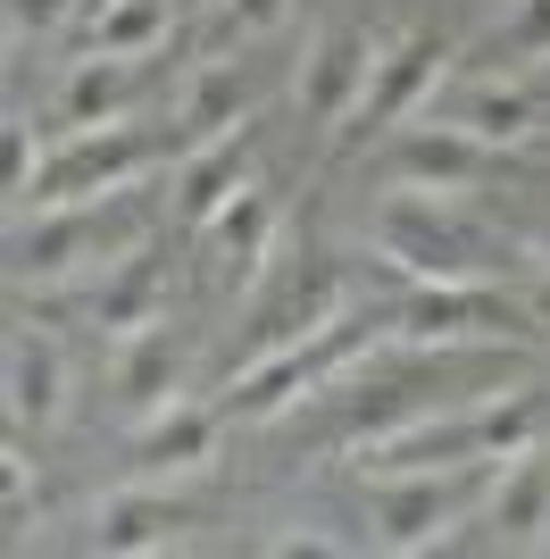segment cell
<instances>
[{"label": "cell", "instance_id": "6da1fadb", "mask_svg": "<svg viewBox=\"0 0 550 559\" xmlns=\"http://www.w3.org/2000/svg\"><path fill=\"white\" fill-rule=\"evenodd\" d=\"M134 242H142V210L125 192L75 201V210H34V226H17V242H9V276L17 284H68L75 267H117Z\"/></svg>", "mask_w": 550, "mask_h": 559}, {"label": "cell", "instance_id": "7a4b0ae2", "mask_svg": "<svg viewBox=\"0 0 550 559\" xmlns=\"http://www.w3.org/2000/svg\"><path fill=\"white\" fill-rule=\"evenodd\" d=\"M483 251H492V242H483L467 217L426 201V192H409V185L392 192L384 217H375V259L409 284H476Z\"/></svg>", "mask_w": 550, "mask_h": 559}, {"label": "cell", "instance_id": "3957f363", "mask_svg": "<svg viewBox=\"0 0 550 559\" xmlns=\"http://www.w3.org/2000/svg\"><path fill=\"white\" fill-rule=\"evenodd\" d=\"M151 159H159V142L142 134V126H125V117L84 126V134H68V142L43 159V176H34V201H25V210H75V201H109V192H125Z\"/></svg>", "mask_w": 550, "mask_h": 559}, {"label": "cell", "instance_id": "277c9868", "mask_svg": "<svg viewBox=\"0 0 550 559\" xmlns=\"http://www.w3.org/2000/svg\"><path fill=\"white\" fill-rule=\"evenodd\" d=\"M359 350H367V326H350V318H334L325 334H309V343H292V350H267V359H251V368L234 376L226 418H275V409H292L300 393L334 384Z\"/></svg>", "mask_w": 550, "mask_h": 559}, {"label": "cell", "instance_id": "5b68a950", "mask_svg": "<svg viewBox=\"0 0 550 559\" xmlns=\"http://www.w3.org/2000/svg\"><path fill=\"white\" fill-rule=\"evenodd\" d=\"M483 467H417V476H375L367 510H375V543L384 551H426L467 518Z\"/></svg>", "mask_w": 550, "mask_h": 559}, {"label": "cell", "instance_id": "8992f818", "mask_svg": "<svg viewBox=\"0 0 550 559\" xmlns=\"http://www.w3.org/2000/svg\"><path fill=\"white\" fill-rule=\"evenodd\" d=\"M442 68H451V43L442 34H400V43L375 59V75H367V100L343 117V134L350 142H375V134H392V126H409L417 109H426V93L442 84Z\"/></svg>", "mask_w": 550, "mask_h": 559}, {"label": "cell", "instance_id": "52a82bcc", "mask_svg": "<svg viewBox=\"0 0 550 559\" xmlns=\"http://www.w3.org/2000/svg\"><path fill=\"white\" fill-rule=\"evenodd\" d=\"M392 326L409 334V343H458V334H526L534 309L526 301H492V293H476V284H409V301L392 309Z\"/></svg>", "mask_w": 550, "mask_h": 559}, {"label": "cell", "instance_id": "ba28073f", "mask_svg": "<svg viewBox=\"0 0 550 559\" xmlns=\"http://www.w3.org/2000/svg\"><path fill=\"white\" fill-rule=\"evenodd\" d=\"M384 50L367 43L359 25H325L309 59H300V117H318V126H343L350 109L367 100V75H375Z\"/></svg>", "mask_w": 550, "mask_h": 559}, {"label": "cell", "instance_id": "9c48e42d", "mask_svg": "<svg viewBox=\"0 0 550 559\" xmlns=\"http://www.w3.org/2000/svg\"><path fill=\"white\" fill-rule=\"evenodd\" d=\"M350 309V276L334 267V259H309L284 293H275L267 309H259V326H251V359H267V350H292V343H309V334H325L334 318ZM242 359V368H251Z\"/></svg>", "mask_w": 550, "mask_h": 559}, {"label": "cell", "instance_id": "30bf717a", "mask_svg": "<svg viewBox=\"0 0 550 559\" xmlns=\"http://www.w3.org/2000/svg\"><path fill=\"white\" fill-rule=\"evenodd\" d=\"M483 167H492V142L458 134V126H409L384 151V176L409 192H458V185H476Z\"/></svg>", "mask_w": 550, "mask_h": 559}, {"label": "cell", "instance_id": "8fae6325", "mask_svg": "<svg viewBox=\"0 0 550 559\" xmlns=\"http://www.w3.org/2000/svg\"><path fill=\"white\" fill-rule=\"evenodd\" d=\"M159 309H167V293H159V259H142V242L117 267H100V284L84 293V326H100L109 343H134V334H151L159 326Z\"/></svg>", "mask_w": 550, "mask_h": 559}, {"label": "cell", "instance_id": "7c38bea8", "mask_svg": "<svg viewBox=\"0 0 550 559\" xmlns=\"http://www.w3.org/2000/svg\"><path fill=\"white\" fill-rule=\"evenodd\" d=\"M251 151H259V134H251V117L234 126V134H217V142H201L192 159H183V176H176V210L192 217V226H208V217L226 210L234 192L251 185Z\"/></svg>", "mask_w": 550, "mask_h": 559}, {"label": "cell", "instance_id": "4fadbf2b", "mask_svg": "<svg viewBox=\"0 0 550 559\" xmlns=\"http://www.w3.org/2000/svg\"><path fill=\"white\" fill-rule=\"evenodd\" d=\"M267 242H275V201L242 185L226 210L208 217V276H217V293L251 284V276H259V259H267Z\"/></svg>", "mask_w": 550, "mask_h": 559}, {"label": "cell", "instance_id": "5bb4252c", "mask_svg": "<svg viewBox=\"0 0 550 559\" xmlns=\"http://www.w3.org/2000/svg\"><path fill=\"white\" fill-rule=\"evenodd\" d=\"M59 401H68V359H59V343L34 334V326H17L9 334V418L17 426H50Z\"/></svg>", "mask_w": 550, "mask_h": 559}, {"label": "cell", "instance_id": "9a60e30c", "mask_svg": "<svg viewBox=\"0 0 550 559\" xmlns=\"http://www.w3.org/2000/svg\"><path fill=\"white\" fill-rule=\"evenodd\" d=\"M217 418H226V409H201V401H167V409H151L142 435H134V467H142V476L201 467L208 443H217Z\"/></svg>", "mask_w": 550, "mask_h": 559}, {"label": "cell", "instance_id": "2e32d148", "mask_svg": "<svg viewBox=\"0 0 550 559\" xmlns=\"http://www.w3.org/2000/svg\"><path fill=\"white\" fill-rule=\"evenodd\" d=\"M142 93V59H117V50H92L84 68L68 75V93H59V126L84 134V126H109L125 117V100Z\"/></svg>", "mask_w": 550, "mask_h": 559}, {"label": "cell", "instance_id": "e0dca14e", "mask_svg": "<svg viewBox=\"0 0 550 559\" xmlns=\"http://www.w3.org/2000/svg\"><path fill=\"white\" fill-rule=\"evenodd\" d=\"M183 526L176 501H159V492H109L100 510H92V551H167V535Z\"/></svg>", "mask_w": 550, "mask_h": 559}, {"label": "cell", "instance_id": "ac0fdd59", "mask_svg": "<svg viewBox=\"0 0 550 559\" xmlns=\"http://www.w3.org/2000/svg\"><path fill=\"white\" fill-rule=\"evenodd\" d=\"M483 518H492V535H501V543H542V526H550V460L534 443L517 451V467L492 485Z\"/></svg>", "mask_w": 550, "mask_h": 559}, {"label": "cell", "instance_id": "d6986e66", "mask_svg": "<svg viewBox=\"0 0 550 559\" xmlns=\"http://www.w3.org/2000/svg\"><path fill=\"white\" fill-rule=\"evenodd\" d=\"M176 376H183L176 334L151 326V334H134V343H125V359H117V401L151 418V409H167V401H176Z\"/></svg>", "mask_w": 550, "mask_h": 559}, {"label": "cell", "instance_id": "ffe728a7", "mask_svg": "<svg viewBox=\"0 0 550 559\" xmlns=\"http://www.w3.org/2000/svg\"><path fill=\"white\" fill-rule=\"evenodd\" d=\"M176 25V0H100L92 9V50H117V59H151Z\"/></svg>", "mask_w": 550, "mask_h": 559}, {"label": "cell", "instance_id": "44dd1931", "mask_svg": "<svg viewBox=\"0 0 550 559\" xmlns=\"http://www.w3.org/2000/svg\"><path fill=\"white\" fill-rule=\"evenodd\" d=\"M451 126H458V134H476V142H492V151H509V142L534 134V93H526V84H483V93L458 100Z\"/></svg>", "mask_w": 550, "mask_h": 559}, {"label": "cell", "instance_id": "7402d4cb", "mask_svg": "<svg viewBox=\"0 0 550 559\" xmlns=\"http://www.w3.org/2000/svg\"><path fill=\"white\" fill-rule=\"evenodd\" d=\"M234 126H242V75L234 68H201L192 93H183V109H176V134L183 142H217V134H234Z\"/></svg>", "mask_w": 550, "mask_h": 559}, {"label": "cell", "instance_id": "603a6c76", "mask_svg": "<svg viewBox=\"0 0 550 559\" xmlns=\"http://www.w3.org/2000/svg\"><path fill=\"white\" fill-rule=\"evenodd\" d=\"M550 59V0H517L509 25L483 43V68L492 75H517V68H542Z\"/></svg>", "mask_w": 550, "mask_h": 559}, {"label": "cell", "instance_id": "cb8c5ba5", "mask_svg": "<svg viewBox=\"0 0 550 559\" xmlns=\"http://www.w3.org/2000/svg\"><path fill=\"white\" fill-rule=\"evenodd\" d=\"M34 176H43V151H34V126H9V134H0V185H9V201H34Z\"/></svg>", "mask_w": 550, "mask_h": 559}, {"label": "cell", "instance_id": "d4e9b609", "mask_svg": "<svg viewBox=\"0 0 550 559\" xmlns=\"http://www.w3.org/2000/svg\"><path fill=\"white\" fill-rule=\"evenodd\" d=\"M284 17V0H226V17H217V43H242V34H267Z\"/></svg>", "mask_w": 550, "mask_h": 559}, {"label": "cell", "instance_id": "484cf974", "mask_svg": "<svg viewBox=\"0 0 550 559\" xmlns=\"http://www.w3.org/2000/svg\"><path fill=\"white\" fill-rule=\"evenodd\" d=\"M59 9H68V0H9V25H34V34H43V25H59Z\"/></svg>", "mask_w": 550, "mask_h": 559}, {"label": "cell", "instance_id": "4316f807", "mask_svg": "<svg viewBox=\"0 0 550 559\" xmlns=\"http://www.w3.org/2000/svg\"><path fill=\"white\" fill-rule=\"evenodd\" d=\"M526 309H534V326L550 334V276H542V284H534V293H526Z\"/></svg>", "mask_w": 550, "mask_h": 559}, {"label": "cell", "instance_id": "83f0119b", "mask_svg": "<svg viewBox=\"0 0 550 559\" xmlns=\"http://www.w3.org/2000/svg\"><path fill=\"white\" fill-rule=\"evenodd\" d=\"M534 251H542V259H550V226H542V242H534Z\"/></svg>", "mask_w": 550, "mask_h": 559}, {"label": "cell", "instance_id": "f1b7e54d", "mask_svg": "<svg viewBox=\"0 0 550 559\" xmlns=\"http://www.w3.org/2000/svg\"><path fill=\"white\" fill-rule=\"evenodd\" d=\"M176 9H201V0H176Z\"/></svg>", "mask_w": 550, "mask_h": 559}]
</instances>
